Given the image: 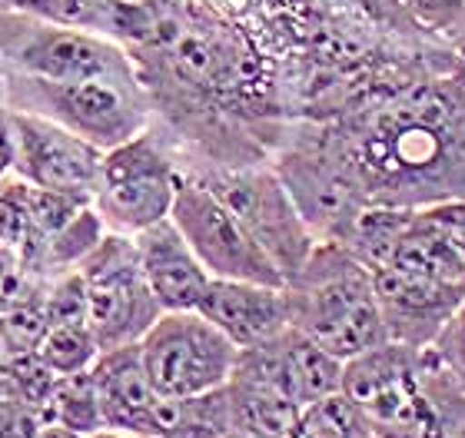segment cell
Segmentation results:
<instances>
[{"label": "cell", "mask_w": 465, "mask_h": 438, "mask_svg": "<svg viewBox=\"0 0 465 438\" xmlns=\"http://www.w3.org/2000/svg\"><path fill=\"white\" fill-rule=\"evenodd\" d=\"M4 63L10 73L50 80V83L136 73V60L126 47L87 30L50 27V24H34L24 37L14 40L4 54Z\"/></svg>", "instance_id": "obj_11"}, {"label": "cell", "mask_w": 465, "mask_h": 438, "mask_svg": "<svg viewBox=\"0 0 465 438\" xmlns=\"http://www.w3.org/2000/svg\"><path fill=\"white\" fill-rule=\"evenodd\" d=\"M140 438H160V435H140Z\"/></svg>", "instance_id": "obj_35"}, {"label": "cell", "mask_w": 465, "mask_h": 438, "mask_svg": "<svg viewBox=\"0 0 465 438\" xmlns=\"http://www.w3.org/2000/svg\"><path fill=\"white\" fill-rule=\"evenodd\" d=\"M272 170L290 190L292 203L316 239L346 243L359 213L369 206L359 183L346 133L336 120H310L280 133L272 146Z\"/></svg>", "instance_id": "obj_3"}, {"label": "cell", "mask_w": 465, "mask_h": 438, "mask_svg": "<svg viewBox=\"0 0 465 438\" xmlns=\"http://www.w3.org/2000/svg\"><path fill=\"white\" fill-rule=\"evenodd\" d=\"M47 425L44 409L17 399H0V438H37Z\"/></svg>", "instance_id": "obj_26"}, {"label": "cell", "mask_w": 465, "mask_h": 438, "mask_svg": "<svg viewBox=\"0 0 465 438\" xmlns=\"http://www.w3.org/2000/svg\"><path fill=\"white\" fill-rule=\"evenodd\" d=\"M226 432H232L226 385L190 399H163L160 405L156 419L160 438H223Z\"/></svg>", "instance_id": "obj_20"}, {"label": "cell", "mask_w": 465, "mask_h": 438, "mask_svg": "<svg viewBox=\"0 0 465 438\" xmlns=\"http://www.w3.org/2000/svg\"><path fill=\"white\" fill-rule=\"evenodd\" d=\"M226 399H230L232 432H246L256 438H286L302 412L286 392H280L256 372L242 369L240 362L226 382Z\"/></svg>", "instance_id": "obj_19"}, {"label": "cell", "mask_w": 465, "mask_h": 438, "mask_svg": "<svg viewBox=\"0 0 465 438\" xmlns=\"http://www.w3.org/2000/svg\"><path fill=\"white\" fill-rule=\"evenodd\" d=\"M419 213L426 216L429 223L436 226L439 233L446 236L449 243L456 246L459 253L465 256V200H456V203L426 206V209H419Z\"/></svg>", "instance_id": "obj_28"}, {"label": "cell", "mask_w": 465, "mask_h": 438, "mask_svg": "<svg viewBox=\"0 0 465 438\" xmlns=\"http://www.w3.org/2000/svg\"><path fill=\"white\" fill-rule=\"evenodd\" d=\"M236 362L286 392L300 409L332 392H342V362L292 326L252 349H240Z\"/></svg>", "instance_id": "obj_15"}, {"label": "cell", "mask_w": 465, "mask_h": 438, "mask_svg": "<svg viewBox=\"0 0 465 438\" xmlns=\"http://www.w3.org/2000/svg\"><path fill=\"white\" fill-rule=\"evenodd\" d=\"M143 369L163 399H190L223 389L240 349L203 312H163L140 339Z\"/></svg>", "instance_id": "obj_8"}, {"label": "cell", "mask_w": 465, "mask_h": 438, "mask_svg": "<svg viewBox=\"0 0 465 438\" xmlns=\"http://www.w3.org/2000/svg\"><path fill=\"white\" fill-rule=\"evenodd\" d=\"M426 349L382 342L342 362V395L359 409L372 438H442L429 399Z\"/></svg>", "instance_id": "obj_5"}, {"label": "cell", "mask_w": 465, "mask_h": 438, "mask_svg": "<svg viewBox=\"0 0 465 438\" xmlns=\"http://www.w3.org/2000/svg\"><path fill=\"white\" fill-rule=\"evenodd\" d=\"M180 170L186 176L200 180L240 219L242 229L276 263L282 279H290L310 259L312 246L320 243L310 233V226L300 216L290 190L282 186L280 173L272 170L270 160H260V163H232V166L193 163V166H180Z\"/></svg>", "instance_id": "obj_6"}, {"label": "cell", "mask_w": 465, "mask_h": 438, "mask_svg": "<svg viewBox=\"0 0 465 438\" xmlns=\"http://www.w3.org/2000/svg\"><path fill=\"white\" fill-rule=\"evenodd\" d=\"M0 87V100L10 110L54 120L87 143L100 146L104 153L143 133L153 120V103L140 80V70L124 77H94L74 83H50L7 70Z\"/></svg>", "instance_id": "obj_4"}, {"label": "cell", "mask_w": 465, "mask_h": 438, "mask_svg": "<svg viewBox=\"0 0 465 438\" xmlns=\"http://www.w3.org/2000/svg\"><path fill=\"white\" fill-rule=\"evenodd\" d=\"M0 246L17 249V253L30 246L27 183L14 173L0 180Z\"/></svg>", "instance_id": "obj_24"}, {"label": "cell", "mask_w": 465, "mask_h": 438, "mask_svg": "<svg viewBox=\"0 0 465 438\" xmlns=\"http://www.w3.org/2000/svg\"><path fill=\"white\" fill-rule=\"evenodd\" d=\"M369 206L426 209L465 200V67L409 73L332 117Z\"/></svg>", "instance_id": "obj_1"}, {"label": "cell", "mask_w": 465, "mask_h": 438, "mask_svg": "<svg viewBox=\"0 0 465 438\" xmlns=\"http://www.w3.org/2000/svg\"><path fill=\"white\" fill-rule=\"evenodd\" d=\"M290 326L340 362L389 342L369 266L346 243L312 246L310 259L282 286Z\"/></svg>", "instance_id": "obj_2"}, {"label": "cell", "mask_w": 465, "mask_h": 438, "mask_svg": "<svg viewBox=\"0 0 465 438\" xmlns=\"http://www.w3.org/2000/svg\"><path fill=\"white\" fill-rule=\"evenodd\" d=\"M140 266H143L146 286L156 296L163 312H193L203 299L206 286L213 276L206 273L203 263L196 259L183 233L176 229L173 219L150 226L134 236Z\"/></svg>", "instance_id": "obj_18"}, {"label": "cell", "mask_w": 465, "mask_h": 438, "mask_svg": "<svg viewBox=\"0 0 465 438\" xmlns=\"http://www.w3.org/2000/svg\"><path fill=\"white\" fill-rule=\"evenodd\" d=\"M369 429L359 409L342 395L332 392L326 399L302 405L300 419L286 438H366Z\"/></svg>", "instance_id": "obj_23"}, {"label": "cell", "mask_w": 465, "mask_h": 438, "mask_svg": "<svg viewBox=\"0 0 465 438\" xmlns=\"http://www.w3.org/2000/svg\"><path fill=\"white\" fill-rule=\"evenodd\" d=\"M14 173V110L0 100V176Z\"/></svg>", "instance_id": "obj_30"}, {"label": "cell", "mask_w": 465, "mask_h": 438, "mask_svg": "<svg viewBox=\"0 0 465 438\" xmlns=\"http://www.w3.org/2000/svg\"><path fill=\"white\" fill-rule=\"evenodd\" d=\"M87 319L100 349L140 342L163 309L146 286L134 236L107 233L100 246L80 263Z\"/></svg>", "instance_id": "obj_9"}, {"label": "cell", "mask_w": 465, "mask_h": 438, "mask_svg": "<svg viewBox=\"0 0 465 438\" xmlns=\"http://www.w3.org/2000/svg\"><path fill=\"white\" fill-rule=\"evenodd\" d=\"M100 342L90 329L87 316H77V319H50L47 332L37 346V359L47 365L54 375H77V372H87L100 355Z\"/></svg>", "instance_id": "obj_22"}, {"label": "cell", "mask_w": 465, "mask_h": 438, "mask_svg": "<svg viewBox=\"0 0 465 438\" xmlns=\"http://www.w3.org/2000/svg\"><path fill=\"white\" fill-rule=\"evenodd\" d=\"M0 10L34 24L87 30L126 50L146 47L160 27V0H0Z\"/></svg>", "instance_id": "obj_14"}, {"label": "cell", "mask_w": 465, "mask_h": 438, "mask_svg": "<svg viewBox=\"0 0 465 438\" xmlns=\"http://www.w3.org/2000/svg\"><path fill=\"white\" fill-rule=\"evenodd\" d=\"M183 170L170 140L153 127L104 153L90 206L110 233L136 236L173 213Z\"/></svg>", "instance_id": "obj_7"}, {"label": "cell", "mask_w": 465, "mask_h": 438, "mask_svg": "<svg viewBox=\"0 0 465 438\" xmlns=\"http://www.w3.org/2000/svg\"><path fill=\"white\" fill-rule=\"evenodd\" d=\"M104 150L54 120L14 110V176L40 190L94 200Z\"/></svg>", "instance_id": "obj_12"}, {"label": "cell", "mask_w": 465, "mask_h": 438, "mask_svg": "<svg viewBox=\"0 0 465 438\" xmlns=\"http://www.w3.org/2000/svg\"><path fill=\"white\" fill-rule=\"evenodd\" d=\"M399 4L409 10V17H416L426 30H436L442 40L465 14V0H399Z\"/></svg>", "instance_id": "obj_25"}, {"label": "cell", "mask_w": 465, "mask_h": 438, "mask_svg": "<svg viewBox=\"0 0 465 438\" xmlns=\"http://www.w3.org/2000/svg\"><path fill=\"white\" fill-rule=\"evenodd\" d=\"M366 438H372V435H366Z\"/></svg>", "instance_id": "obj_36"}, {"label": "cell", "mask_w": 465, "mask_h": 438, "mask_svg": "<svg viewBox=\"0 0 465 438\" xmlns=\"http://www.w3.org/2000/svg\"><path fill=\"white\" fill-rule=\"evenodd\" d=\"M442 44H446V47L452 50V54H456V60L465 67V14H462V20H459L456 27L449 30L446 40H442Z\"/></svg>", "instance_id": "obj_31"}, {"label": "cell", "mask_w": 465, "mask_h": 438, "mask_svg": "<svg viewBox=\"0 0 465 438\" xmlns=\"http://www.w3.org/2000/svg\"><path fill=\"white\" fill-rule=\"evenodd\" d=\"M90 372L97 382L100 412H104L107 429L130 432V435H156L163 395L153 389V382L146 375L140 342L104 349Z\"/></svg>", "instance_id": "obj_16"}, {"label": "cell", "mask_w": 465, "mask_h": 438, "mask_svg": "<svg viewBox=\"0 0 465 438\" xmlns=\"http://www.w3.org/2000/svg\"><path fill=\"white\" fill-rule=\"evenodd\" d=\"M432 349H436L442 365L456 375L459 385L465 389V302L459 306V312L452 316V322H449L446 329H442V336L436 339Z\"/></svg>", "instance_id": "obj_27"}, {"label": "cell", "mask_w": 465, "mask_h": 438, "mask_svg": "<svg viewBox=\"0 0 465 438\" xmlns=\"http://www.w3.org/2000/svg\"><path fill=\"white\" fill-rule=\"evenodd\" d=\"M170 219L183 233L196 259L213 279H242V283L286 286L266 249L252 239L236 216L206 190L200 180L186 176L180 180L176 203Z\"/></svg>", "instance_id": "obj_10"}, {"label": "cell", "mask_w": 465, "mask_h": 438, "mask_svg": "<svg viewBox=\"0 0 465 438\" xmlns=\"http://www.w3.org/2000/svg\"><path fill=\"white\" fill-rule=\"evenodd\" d=\"M87 438H140V435H130V432H114V429H104V432H94Z\"/></svg>", "instance_id": "obj_33"}, {"label": "cell", "mask_w": 465, "mask_h": 438, "mask_svg": "<svg viewBox=\"0 0 465 438\" xmlns=\"http://www.w3.org/2000/svg\"><path fill=\"white\" fill-rule=\"evenodd\" d=\"M369 273H372L389 342H402L412 349L436 346L442 329L465 302V292L422 276H409L392 266H369Z\"/></svg>", "instance_id": "obj_13"}, {"label": "cell", "mask_w": 465, "mask_h": 438, "mask_svg": "<svg viewBox=\"0 0 465 438\" xmlns=\"http://www.w3.org/2000/svg\"><path fill=\"white\" fill-rule=\"evenodd\" d=\"M27 276H30L27 266H24V259H20L17 249L0 246V309L17 296L20 286L27 283Z\"/></svg>", "instance_id": "obj_29"}, {"label": "cell", "mask_w": 465, "mask_h": 438, "mask_svg": "<svg viewBox=\"0 0 465 438\" xmlns=\"http://www.w3.org/2000/svg\"><path fill=\"white\" fill-rule=\"evenodd\" d=\"M223 438H256V435H246V432H226Z\"/></svg>", "instance_id": "obj_34"}, {"label": "cell", "mask_w": 465, "mask_h": 438, "mask_svg": "<svg viewBox=\"0 0 465 438\" xmlns=\"http://www.w3.org/2000/svg\"><path fill=\"white\" fill-rule=\"evenodd\" d=\"M37 438H80V435H74V432L60 429V425H54V422H47V425L37 432Z\"/></svg>", "instance_id": "obj_32"}, {"label": "cell", "mask_w": 465, "mask_h": 438, "mask_svg": "<svg viewBox=\"0 0 465 438\" xmlns=\"http://www.w3.org/2000/svg\"><path fill=\"white\" fill-rule=\"evenodd\" d=\"M196 312H203L236 349H252L290 326L282 286L242 279H210Z\"/></svg>", "instance_id": "obj_17"}, {"label": "cell", "mask_w": 465, "mask_h": 438, "mask_svg": "<svg viewBox=\"0 0 465 438\" xmlns=\"http://www.w3.org/2000/svg\"><path fill=\"white\" fill-rule=\"evenodd\" d=\"M47 422L60 425V429L74 432V435L87 438L94 432H104V412H100V395L94 372H77V375H60L50 389L47 409H44Z\"/></svg>", "instance_id": "obj_21"}]
</instances>
